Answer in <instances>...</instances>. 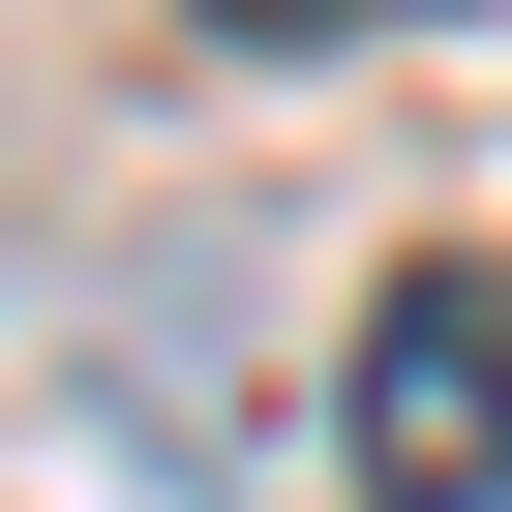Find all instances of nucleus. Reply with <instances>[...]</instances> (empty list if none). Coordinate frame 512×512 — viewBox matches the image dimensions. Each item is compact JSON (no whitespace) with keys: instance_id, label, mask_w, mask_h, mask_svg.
<instances>
[{"instance_id":"obj_2","label":"nucleus","mask_w":512,"mask_h":512,"mask_svg":"<svg viewBox=\"0 0 512 512\" xmlns=\"http://www.w3.org/2000/svg\"><path fill=\"white\" fill-rule=\"evenodd\" d=\"M211 31H241V61H302V31H422V0H211Z\"/></svg>"},{"instance_id":"obj_1","label":"nucleus","mask_w":512,"mask_h":512,"mask_svg":"<svg viewBox=\"0 0 512 512\" xmlns=\"http://www.w3.org/2000/svg\"><path fill=\"white\" fill-rule=\"evenodd\" d=\"M332 452H362V512H512V272H482V241H422V272L362 302Z\"/></svg>"}]
</instances>
